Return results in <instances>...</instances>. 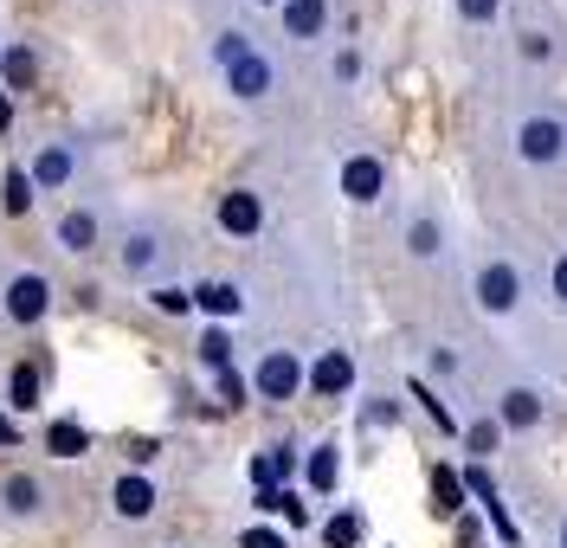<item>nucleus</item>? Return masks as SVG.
Segmentation results:
<instances>
[{"instance_id":"nucleus-1","label":"nucleus","mask_w":567,"mask_h":548,"mask_svg":"<svg viewBox=\"0 0 567 548\" xmlns=\"http://www.w3.org/2000/svg\"><path fill=\"white\" fill-rule=\"evenodd\" d=\"M503 155L529 175H567V110L523 97L503 110Z\"/></svg>"},{"instance_id":"nucleus-2","label":"nucleus","mask_w":567,"mask_h":548,"mask_svg":"<svg viewBox=\"0 0 567 548\" xmlns=\"http://www.w3.org/2000/svg\"><path fill=\"white\" fill-rule=\"evenodd\" d=\"M567 65V33L555 13H523L516 27H509V72L523 91H542V84H555Z\"/></svg>"},{"instance_id":"nucleus-3","label":"nucleus","mask_w":567,"mask_h":548,"mask_svg":"<svg viewBox=\"0 0 567 548\" xmlns=\"http://www.w3.org/2000/svg\"><path fill=\"white\" fill-rule=\"evenodd\" d=\"M471 303L491 323H523L529 317V265L516 252H484L471 265Z\"/></svg>"},{"instance_id":"nucleus-4","label":"nucleus","mask_w":567,"mask_h":548,"mask_svg":"<svg viewBox=\"0 0 567 548\" xmlns=\"http://www.w3.org/2000/svg\"><path fill=\"white\" fill-rule=\"evenodd\" d=\"M116 265H123V278H136V285H168V265H175L168 226H162V219H130L123 239H116Z\"/></svg>"},{"instance_id":"nucleus-5","label":"nucleus","mask_w":567,"mask_h":548,"mask_svg":"<svg viewBox=\"0 0 567 548\" xmlns=\"http://www.w3.org/2000/svg\"><path fill=\"white\" fill-rule=\"evenodd\" d=\"M400 252L413 258V265H425V271H445L452 265V226L439 219L432 200H413L400 214Z\"/></svg>"},{"instance_id":"nucleus-6","label":"nucleus","mask_w":567,"mask_h":548,"mask_svg":"<svg viewBox=\"0 0 567 548\" xmlns=\"http://www.w3.org/2000/svg\"><path fill=\"white\" fill-rule=\"evenodd\" d=\"M491 413H496V426H503V438H529V433H542V420H548V394H542L535 381H503Z\"/></svg>"},{"instance_id":"nucleus-7","label":"nucleus","mask_w":567,"mask_h":548,"mask_svg":"<svg viewBox=\"0 0 567 548\" xmlns=\"http://www.w3.org/2000/svg\"><path fill=\"white\" fill-rule=\"evenodd\" d=\"M303 374H310V362H303L297 349H265V355L251 362V394L271 401V406H284V401L303 394Z\"/></svg>"},{"instance_id":"nucleus-8","label":"nucleus","mask_w":567,"mask_h":548,"mask_svg":"<svg viewBox=\"0 0 567 548\" xmlns=\"http://www.w3.org/2000/svg\"><path fill=\"white\" fill-rule=\"evenodd\" d=\"M45 310H52V278L45 271H13L7 291H0V317L33 329V323H45Z\"/></svg>"},{"instance_id":"nucleus-9","label":"nucleus","mask_w":567,"mask_h":548,"mask_svg":"<svg viewBox=\"0 0 567 548\" xmlns=\"http://www.w3.org/2000/svg\"><path fill=\"white\" fill-rule=\"evenodd\" d=\"M336 187H342V200H354V207H374V200L388 194V162H381L374 148H354V155H342Z\"/></svg>"},{"instance_id":"nucleus-10","label":"nucleus","mask_w":567,"mask_h":548,"mask_svg":"<svg viewBox=\"0 0 567 548\" xmlns=\"http://www.w3.org/2000/svg\"><path fill=\"white\" fill-rule=\"evenodd\" d=\"M213 219H219L226 239H258V232H265V194H258V187H226L219 207H213Z\"/></svg>"},{"instance_id":"nucleus-11","label":"nucleus","mask_w":567,"mask_h":548,"mask_svg":"<svg viewBox=\"0 0 567 548\" xmlns=\"http://www.w3.org/2000/svg\"><path fill=\"white\" fill-rule=\"evenodd\" d=\"M78 168H84V148L78 143H39V155L27 162L33 194H59V187H71L78 182Z\"/></svg>"},{"instance_id":"nucleus-12","label":"nucleus","mask_w":567,"mask_h":548,"mask_svg":"<svg viewBox=\"0 0 567 548\" xmlns=\"http://www.w3.org/2000/svg\"><path fill=\"white\" fill-rule=\"evenodd\" d=\"M226 91H233L239 104H265V97L278 91V59H271L265 45H251L246 59H239V65L226 72Z\"/></svg>"},{"instance_id":"nucleus-13","label":"nucleus","mask_w":567,"mask_h":548,"mask_svg":"<svg viewBox=\"0 0 567 548\" xmlns=\"http://www.w3.org/2000/svg\"><path fill=\"white\" fill-rule=\"evenodd\" d=\"M52 246L65 258H84L104 246V214L97 207H65V214L52 219Z\"/></svg>"},{"instance_id":"nucleus-14","label":"nucleus","mask_w":567,"mask_h":548,"mask_svg":"<svg viewBox=\"0 0 567 548\" xmlns=\"http://www.w3.org/2000/svg\"><path fill=\"white\" fill-rule=\"evenodd\" d=\"M45 504H52V490H45L33 472H7L0 477V516H7V523H39Z\"/></svg>"},{"instance_id":"nucleus-15","label":"nucleus","mask_w":567,"mask_h":548,"mask_svg":"<svg viewBox=\"0 0 567 548\" xmlns=\"http://www.w3.org/2000/svg\"><path fill=\"white\" fill-rule=\"evenodd\" d=\"M155 504H162V490H155L148 472H123L116 484H110V510H116V523H148Z\"/></svg>"},{"instance_id":"nucleus-16","label":"nucleus","mask_w":567,"mask_h":548,"mask_svg":"<svg viewBox=\"0 0 567 548\" xmlns=\"http://www.w3.org/2000/svg\"><path fill=\"white\" fill-rule=\"evenodd\" d=\"M303 387L322 394V401H342V394L354 387V355L349 349H317V362H310V374H303Z\"/></svg>"},{"instance_id":"nucleus-17","label":"nucleus","mask_w":567,"mask_h":548,"mask_svg":"<svg viewBox=\"0 0 567 548\" xmlns=\"http://www.w3.org/2000/svg\"><path fill=\"white\" fill-rule=\"evenodd\" d=\"M278 20H284V39H297V45H317V39L329 33V0H284Z\"/></svg>"},{"instance_id":"nucleus-18","label":"nucleus","mask_w":567,"mask_h":548,"mask_svg":"<svg viewBox=\"0 0 567 548\" xmlns=\"http://www.w3.org/2000/svg\"><path fill=\"white\" fill-rule=\"evenodd\" d=\"M194 310H207V317H239V310H246V291H239L233 278H207V285H194Z\"/></svg>"},{"instance_id":"nucleus-19","label":"nucleus","mask_w":567,"mask_h":548,"mask_svg":"<svg viewBox=\"0 0 567 548\" xmlns=\"http://www.w3.org/2000/svg\"><path fill=\"white\" fill-rule=\"evenodd\" d=\"M0 214H7V219L33 214V175H27V162H13V168L0 175Z\"/></svg>"},{"instance_id":"nucleus-20","label":"nucleus","mask_w":567,"mask_h":548,"mask_svg":"<svg viewBox=\"0 0 567 548\" xmlns=\"http://www.w3.org/2000/svg\"><path fill=\"white\" fill-rule=\"evenodd\" d=\"M336 452H342V445H336V438H322L317 452L303 458V484H310L317 497H329V490H336V472H342V458H336Z\"/></svg>"},{"instance_id":"nucleus-21","label":"nucleus","mask_w":567,"mask_h":548,"mask_svg":"<svg viewBox=\"0 0 567 548\" xmlns=\"http://www.w3.org/2000/svg\"><path fill=\"white\" fill-rule=\"evenodd\" d=\"M45 452H52V458H84V452H91V433H84L71 413H59V420L45 426Z\"/></svg>"},{"instance_id":"nucleus-22","label":"nucleus","mask_w":567,"mask_h":548,"mask_svg":"<svg viewBox=\"0 0 567 548\" xmlns=\"http://www.w3.org/2000/svg\"><path fill=\"white\" fill-rule=\"evenodd\" d=\"M39 394H45V374H39V362H20V368H13V381H7V413H33Z\"/></svg>"},{"instance_id":"nucleus-23","label":"nucleus","mask_w":567,"mask_h":548,"mask_svg":"<svg viewBox=\"0 0 567 548\" xmlns=\"http://www.w3.org/2000/svg\"><path fill=\"white\" fill-rule=\"evenodd\" d=\"M361 536H368V516L354 510V504H342L322 523V548H361Z\"/></svg>"},{"instance_id":"nucleus-24","label":"nucleus","mask_w":567,"mask_h":548,"mask_svg":"<svg viewBox=\"0 0 567 548\" xmlns=\"http://www.w3.org/2000/svg\"><path fill=\"white\" fill-rule=\"evenodd\" d=\"M464 484H471V490H477V504H484V510L496 516V529H503V542H523V529H516V523H509V510L496 504V484H491V472H484V465H471V472H464Z\"/></svg>"},{"instance_id":"nucleus-25","label":"nucleus","mask_w":567,"mask_h":548,"mask_svg":"<svg viewBox=\"0 0 567 548\" xmlns=\"http://www.w3.org/2000/svg\"><path fill=\"white\" fill-rule=\"evenodd\" d=\"M0 77H7L13 91H20V84H33V77H39V52L27 45V39H13V45L0 52Z\"/></svg>"},{"instance_id":"nucleus-26","label":"nucleus","mask_w":567,"mask_h":548,"mask_svg":"<svg viewBox=\"0 0 567 548\" xmlns=\"http://www.w3.org/2000/svg\"><path fill=\"white\" fill-rule=\"evenodd\" d=\"M464 438H471V458L484 465V458L496 452V438H503V426H496V413H477V420L464 426Z\"/></svg>"},{"instance_id":"nucleus-27","label":"nucleus","mask_w":567,"mask_h":548,"mask_svg":"<svg viewBox=\"0 0 567 548\" xmlns=\"http://www.w3.org/2000/svg\"><path fill=\"white\" fill-rule=\"evenodd\" d=\"M246 52H251V33H239V27H226V33L213 39V65H219V72H233Z\"/></svg>"},{"instance_id":"nucleus-28","label":"nucleus","mask_w":567,"mask_h":548,"mask_svg":"<svg viewBox=\"0 0 567 548\" xmlns=\"http://www.w3.org/2000/svg\"><path fill=\"white\" fill-rule=\"evenodd\" d=\"M432 497H439V516H458V504H464V484L452 472H445V465H439V472H432Z\"/></svg>"},{"instance_id":"nucleus-29","label":"nucleus","mask_w":567,"mask_h":548,"mask_svg":"<svg viewBox=\"0 0 567 548\" xmlns=\"http://www.w3.org/2000/svg\"><path fill=\"white\" fill-rule=\"evenodd\" d=\"M148 303H155L162 317H187V310H194V291H181V285H155Z\"/></svg>"},{"instance_id":"nucleus-30","label":"nucleus","mask_w":567,"mask_h":548,"mask_svg":"<svg viewBox=\"0 0 567 548\" xmlns=\"http://www.w3.org/2000/svg\"><path fill=\"white\" fill-rule=\"evenodd\" d=\"M452 13H458L464 27H496V13H503V0H452Z\"/></svg>"},{"instance_id":"nucleus-31","label":"nucleus","mask_w":567,"mask_h":548,"mask_svg":"<svg viewBox=\"0 0 567 548\" xmlns=\"http://www.w3.org/2000/svg\"><path fill=\"white\" fill-rule=\"evenodd\" d=\"M194 349H200V362H207V368H219V374H226V362H233V342H226V329H207Z\"/></svg>"},{"instance_id":"nucleus-32","label":"nucleus","mask_w":567,"mask_h":548,"mask_svg":"<svg viewBox=\"0 0 567 548\" xmlns=\"http://www.w3.org/2000/svg\"><path fill=\"white\" fill-rule=\"evenodd\" d=\"M329 77H336V84H354V77H361V52H354V45H342V52L329 59Z\"/></svg>"},{"instance_id":"nucleus-33","label":"nucleus","mask_w":567,"mask_h":548,"mask_svg":"<svg viewBox=\"0 0 567 548\" xmlns=\"http://www.w3.org/2000/svg\"><path fill=\"white\" fill-rule=\"evenodd\" d=\"M548 303L567 310V252H555V265H548Z\"/></svg>"},{"instance_id":"nucleus-34","label":"nucleus","mask_w":567,"mask_h":548,"mask_svg":"<svg viewBox=\"0 0 567 548\" xmlns=\"http://www.w3.org/2000/svg\"><path fill=\"white\" fill-rule=\"evenodd\" d=\"M239 548H290L278 536V529H246V536H239Z\"/></svg>"},{"instance_id":"nucleus-35","label":"nucleus","mask_w":567,"mask_h":548,"mask_svg":"<svg viewBox=\"0 0 567 548\" xmlns=\"http://www.w3.org/2000/svg\"><path fill=\"white\" fill-rule=\"evenodd\" d=\"M388 420H393V401H374L368 413H361V426H388Z\"/></svg>"},{"instance_id":"nucleus-36","label":"nucleus","mask_w":567,"mask_h":548,"mask_svg":"<svg viewBox=\"0 0 567 548\" xmlns=\"http://www.w3.org/2000/svg\"><path fill=\"white\" fill-rule=\"evenodd\" d=\"M0 445H20V426H13L7 413H0Z\"/></svg>"},{"instance_id":"nucleus-37","label":"nucleus","mask_w":567,"mask_h":548,"mask_svg":"<svg viewBox=\"0 0 567 548\" xmlns=\"http://www.w3.org/2000/svg\"><path fill=\"white\" fill-rule=\"evenodd\" d=\"M7 123H13V97L0 91V136H7Z\"/></svg>"},{"instance_id":"nucleus-38","label":"nucleus","mask_w":567,"mask_h":548,"mask_svg":"<svg viewBox=\"0 0 567 548\" xmlns=\"http://www.w3.org/2000/svg\"><path fill=\"white\" fill-rule=\"evenodd\" d=\"M555 548H567V510L555 516Z\"/></svg>"},{"instance_id":"nucleus-39","label":"nucleus","mask_w":567,"mask_h":548,"mask_svg":"<svg viewBox=\"0 0 567 548\" xmlns=\"http://www.w3.org/2000/svg\"><path fill=\"white\" fill-rule=\"evenodd\" d=\"M258 7H284V0H258Z\"/></svg>"}]
</instances>
